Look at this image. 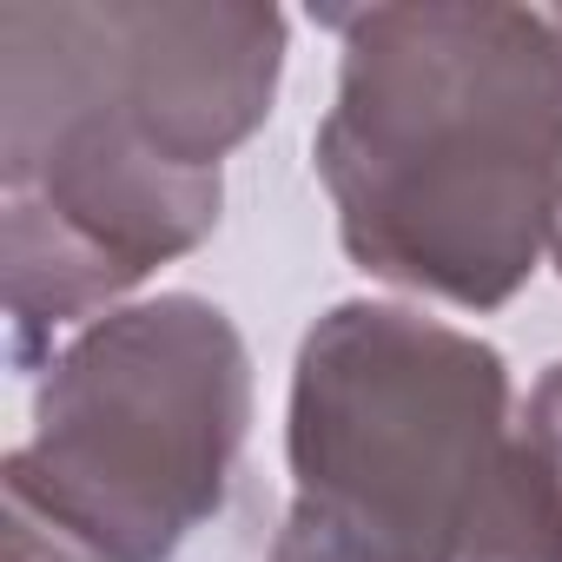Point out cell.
Returning a JSON list of instances; mask_svg holds the SVG:
<instances>
[{
	"instance_id": "obj_5",
	"label": "cell",
	"mask_w": 562,
	"mask_h": 562,
	"mask_svg": "<svg viewBox=\"0 0 562 562\" xmlns=\"http://www.w3.org/2000/svg\"><path fill=\"white\" fill-rule=\"evenodd\" d=\"M47 41L159 153L218 172L285 74V14L238 0H34Z\"/></svg>"
},
{
	"instance_id": "obj_3",
	"label": "cell",
	"mask_w": 562,
	"mask_h": 562,
	"mask_svg": "<svg viewBox=\"0 0 562 562\" xmlns=\"http://www.w3.org/2000/svg\"><path fill=\"white\" fill-rule=\"evenodd\" d=\"M251 351L192 292L93 318L41 378L34 437L8 457V516L67 562H172L238 476Z\"/></svg>"
},
{
	"instance_id": "obj_6",
	"label": "cell",
	"mask_w": 562,
	"mask_h": 562,
	"mask_svg": "<svg viewBox=\"0 0 562 562\" xmlns=\"http://www.w3.org/2000/svg\"><path fill=\"white\" fill-rule=\"evenodd\" d=\"M457 562H562V364L516 404L503 470Z\"/></svg>"
},
{
	"instance_id": "obj_8",
	"label": "cell",
	"mask_w": 562,
	"mask_h": 562,
	"mask_svg": "<svg viewBox=\"0 0 562 562\" xmlns=\"http://www.w3.org/2000/svg\"><path fill=\"white\" fill-rule=\"evenodd\" d=\"M549 258H555V271H562V199H555V225H549Z\"/></svg>"
},
{
	"instance_id": "obj_1",
	"label": "cell",
	"mask_w": 562,
	"mask_h": 562,
	"mask_svg": "<svg viewBox=\"0 0 562 562\" xmlns=\"http://www.w3.org/2000/svg\"><path fill=\"white\" fill-rule=\"evenodd\" d=\"M325 27L345 60L312 159L351 265L463 312L509 305L562 199V8L411 0Z\"/></svg>"
},
{
	"instance_id": "obj_7",
	"label": "cell",
	"mask_w": 562,
	"mask_h": 562,
	"mask_svg": "<svg viewBox=\"0 0 562 562\" xmlns=\"http://www.w3.org/2000/svg\"><path fill=\"white\" fill-rule=\"evenodd\" d=\"M8 562H67L41 529H27L21 516H8Z\"/></svg>"
},
{
	"instance_id": "obj_4",
	"label": "cell",
	"mask_w": 562,
	"mask_h": 562,
	"mask_svg": "<svg viewBox=\"0 0 562 562\" xmlns=\"http://www.w3.org/2000/svg\"><path fill=\"white\" fill-rule=\"evenodd\" d=\"M0 186L21 351L41 331L120 312L133 285L212 238L225 205L218 172L159 153L67 67L34 0L0 8Z\"/></svg>"
},
{
	"instance_id": "obj_2",
	"label": "cell",
	"mask_w": 562,
	"mask_h": 562,
	"mask_svg": "<svg viewBox=\"0 0 562 562\" xmlns=\"http://www.w3.org/2000/svg\"><path fill=\"white\" fill-rule=\"evenodd\" d=\"M509 424L496 345L411 305H331L292 364V509L265 562H457Z\"/></svg>"
}]
</instances>
